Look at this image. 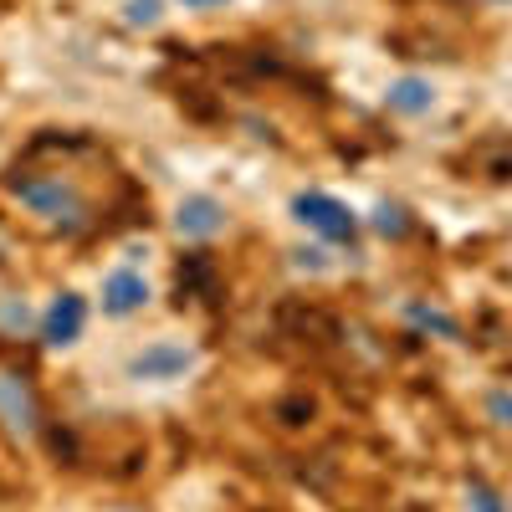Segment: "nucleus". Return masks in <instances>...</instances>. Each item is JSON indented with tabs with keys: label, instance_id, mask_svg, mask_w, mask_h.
<instances>
[{
	"label": "nucleus",
	"instance_id": "1",
	"mask_svg": "<svg viewBox=\"0 0 512 512\" xmlns=\"http://www.w3.org/2000/svg\"><path fill=\"white\" fill-rule=\"evenodd\" d=\"M292 216L303 221V226H313L318 236H328V241H354L359 236V216L344 205V200H333V195H323V190H303L292 200Z\"/></svg>",
	"mask_w": 512,
	"mask_h": 512
},
{
	"label": "nucleus",
	"instance_id": "2",
	"mask_svg": "<svg viewBox=\"0 0 512 512\" xmlns=\"http://www.w3.org/2000/svg\"><path fill=\"white\" fill-rule=\"evenodd\" d=\"M11 195L26 200L36 216H47V221H62V216H77V210H82L72 180H62V175H16Z\"/></svg>",
	"mask_w": 512,
	"mask_h": 512
},
{
	"label": "nucleus",
	"instance_id": "3",
	"mask_svg": "<svg viewBox=\"0 0 512 512\" xmlns=\"http://www.w3.org/2000/svg\"><path fill=\"white\" fill-rule=\"evenodd\" d=\"M82 323H88V303H82L77 292H62L57 303L47 308V323H41V333H47V344L67 349V344H77V338H82Z\"/></svg>",
	"mask_w": 512,
	"mask_h": 512
},
{
	"label": "nucleus",
	"instance_id": "4",
	"mask_svg": "<svg viewBox=\"0 0 512 512\" xmlns=\"http://www.w3.org/2000/svg\"><path fill=\"white\" fill-rule=\"evenodd\" d=\"M149 303V282L139 277V272H108V282H103V313H113V318H128V313H139Z\"/></svg>",
	"mask_w": 512,
	"mask_h": 512
},
{
	"label": "nucleus",
	"instance_id": "5",
	"mask_svg": "<svg viewBox=\"0 0 512 512\" xmlns=\"http://www.w3.org/2000/svg\"><path fill=\"white\" fill-rule=\"evenodd\" d=\"M190 364H195L190 349H180V344H154V349H144L134 364H128V374H134V379H180Z\"/></svg>",
	"mask_w": 512,
	"mask_h": 512
},
{
	"label": "nucleus",
	"instance_id": "6",
	"mask_svg": "<svg viewBox=\"0 0 512 512\" xmlns=\"http://www.w3.org/2000/svg\"><path fill=\"white\" fill-rule=\"evenodd\" d=\"M0 415H6L11 431H26V436L36 431L41 410H36V395H31V384H26V379H16V374L0 379Z\"/></svg>",
	"mask_w": 512,
	"mask_h": 512
},
{
	"label": "nucleus",
	"instance_id": "7",
	"mask_svg": "<svg viewBox=\"0 0 512 512\" xmlns=\"http://www.w3.org/2000/svg\"><path fill=\"white\" fill-rule=\"evenodd\" d=\"M175 226L185 231V236H216L221 226H226V205L216 200V195H190V200H180V216H175Z\"/></svg>",
	"mask_w": 512,
	"mask_h": 512
},
{
	"label": "nucleus",
	"instance_id": "8",
	"mask_svg": "<svg viewBox=\"0 0 512 512\" xmlns=\"http://www.w3.org/2000/svg\"><path fill=\"white\" fill-rule=\"evenodd\" d=\"M431 103H436V93H431V82H420V77H400L395 88H390V108L395 113H431Z\"/></svg>",
	"mask_w": 512,
	"mask_h": 512
},
{
	"label": "nucleus",
	"instance_id": "9",
	"mask_svg": "<svg viewBox=\"0 0 512 512\" xmlns=\"http://www.w3.org/2000/svg\"><path fill=\"white\" fill-rule=\"evenodd\" d=\"M374 226H379L384 236H400V231H405V210H400V205H379Z\"/></svg>",
	"mask_w": 512,
	"mask_h": 512
},
{
	"label": "nucleus",
	"instance_id": "10",
	"mask_svg": "<svg viewBox=\"0 0 512 512\" xmlns=\"http://www.w3.org/2000/svg\"><path fill=\"white\" fill-rule=\"evenodd\" d=\"M410 318H415V323H425V328H436V333H446V338H456V323H451L446 313H431V308H410Z\"/></svg>",
	"mask_w": 512,
	"mask_h": 512
},
{
	"label": "nucleus",
	"instance_id": "11",
	"mask_svg": "<svg viewBox=\"0 0 512 512\" xmlns=\"http://www.w3.org/2000/svg\"><path fill=\"white\" fill-rule=\"evenodd\" d=\"M128 21H134V26H154L159 21V0H128Z\"/></svg>",
	"mask_w": 512,
	"mask_h": 512
},
{
	"label": "nucleus",
	"instance_id": "12",
	"mask_svg": "<svg viewBox=\"0 0 512 512\" xmlns=\"http://www.w3.org/2000/svg\"><path fill=\"white\" fill-rule=\"evenodd\" d=\"M472 497H477V512H502V507H497V497H492L487 487H472Z\"/></svg>",
	"mask_w": 512,
	"mask_h": 512
},
{
	"label": "nucleus",
	"instance_id": "13",
	"mask_svg": "<svg viewBox=\"0 0 512 512\" xmlns=\"http://www.w3.org/2000/svg\"><path fill=\"white\" fill-rule=\"evenodd\" d=\"M492 415L512 425V395H492Z\"/></svg>",
	"mask_w": 512,
	"mask_h": 512
},
{
	"label": "nucleus",
	"instance_id": "14",
	"mask_svg": "<svg viewBox=\"0 0 512 512\" xmlns=\"http://www.w3.org/2000/svg\"><path fill=\"white\" fill-rule=\"evenodd\" d=\"M185 6H195V11H210V6H226V0H185Z\"/></svg>",
	"mask_w": 512,
	"mask_h": 512
}]
</instances>
